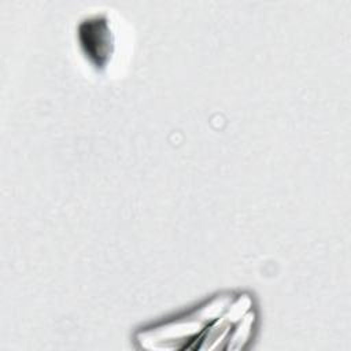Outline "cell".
Listing matches in <instances>:
<instances>
[{
  "label": "cell",
  "instance_id": "obj_2",
  "mask_svg": "<svg viewBox=\"0 0 351 351\" xmlns=\"http://www.w3.org/2000/svg\"><path fill=\"white\" fill-rule=\"evenodd\" d=\"M80 40L85 55L96 67H106L114 52V34L104 16L89 19L80 26Z\"/></svg>",
  "mask_w": 351,
  "mask_h": 351
},
{
  "label": "cell",
  "instance_id": "obj_3",
  "mask_svg": "<svg viewBox=\"0 0 351 351\" xmlns=\"http://www.w3.org/2000/svg\"><path fill=\"white\" fill-rule=\"evenodd\" d=\"M255 322V314L252 311V308L236 324V326L233 328V330L230 332L226 344H225V350H240L243 348L252 333V326Z\"/></svg>",
  "mask_w": 351,
  "mask_h": 351
},
{
  "label": "cell",
  "instance_id": "obj_1",
  "mask_svg": "<svg viewBox=\"0 0 351 351\" xmlns=\"http://www.w3.org/2000/svg\"><path fill=\"white\" fill-rule=\"evenodd\" d=\"M233 299L232 293L217 295L188 314L140 330L136 341L145 350H192L197 337L226 311Z\"/></svg>",
  "mask_w": 351,
  "mask_h": 351
}]
</instances>
